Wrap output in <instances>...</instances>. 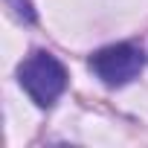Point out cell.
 Here are the masks:
<instances>
[{"instance_id":"cell-1","label":"cell","mask_w":148,"mask_h":148,"mask_svg":"<svg viewBox=\"0 0 148 148\" xmlns=\"http://www.w3.org/2000/svg\"><path fill=\"white\" fill-rule=\"evenodd\" d=\"M18 82L38 108H49V105H55V99L67 87V70L52 52L35 49L32 55H26L21 61Z\"/></svg>"},{"instance_id":"cell-3","label":"cell","mask_w":148,"mask_h":148,"mask_svg":"<svg viewBox=\"0 0 148 148\" xmlns=\"http://www.w3.org/2000/svg\"><path fill=\"white\" fill-rule=\"evenodd\" d=\"M6 3H9V9L15 12L18 21H23V23H32V21H35V12H32V3H29V0H6Z\"/></svg>"},{"instance_id":"cell-2","label":"cell","mask_w":148,"mask_h":148,"mask_svg":"<svg viewBox=\"0 0 148 148\" xmlns=\"http://www.w3.org/2000/svg\"><path fill=\"white\" fill-rule=\"evenodd\" d=\"M145 67V52L136 44H110L102 47L90 55V70L96 73V79H102L108 87H122L131 79H136Z\"/></svg>"}]
</instances>
